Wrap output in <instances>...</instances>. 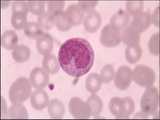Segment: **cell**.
Instances as JSON below:
<instances>
[{
  "instance_id": "obj_1",
  "label": "cell",
  "mask_w": 160,
  "mask_h": 120,
  "mask_svg": "<svg viewBox=\"0 0 160 120\" xmlns=\"http://www.w3.org/2000/svg\"><path fill=\"white\" fill-rule=\"evenodd\" d=\"M60 67L66 73L78 78L87 74L94 65L95 54L91 45L82 38L67 40L58 53Z\"/></svg>"
},
{
  "instance_id": "obj_2",
  "label": "cell",
  "mask_w": 160,
  "mask_h": 120,
  "mask_svg": "<svg viewBox=\"0 0 160 120\" xmlns=\"http://www.w3.org/2000/svg\"><path fill=\"white\" fill-rule=\"evenodd\" d=\"M32 94V86L27 78L22 77L17 79L10 87L9 96L12 104L26 101Z\"/></svg>"
},
{
  "instance_id": "obj_3",
  "label": "cell",
  "mask_w": 160,
  "mask_h": 120,
  "mask_svg": "<svg viewBox=\"0 0 160 120\" xmlns=\"http://www.w3.org/2000/svg\"><path fill=\"white\" fill-rule=\"evenodd\" d=\"M109 109L116 119H129L135 110L134 100L129 97H113L109 104Z\"/></svg>"
},
{
  "instance_id": "obj_4",
  "label": "cell",
  "mask_w": 160,
  "mask_h": 120,
  "mask_svg": "<svg viewBox=\"0 0 160 120\" xmlns=\"http://www.w3.org/2000/svg\"><path fill=\"white\" fill-rule=\"evenodd\" d=\"M140 105L142 112L148 116L155 114L159 107L158 89L153 86L147 88L142 95Z\"/></svg>"
},
{
  "instance_id": "obj_5",
  "label": "cell",
  "mask_w": 160,
  "mask_h": 120,
  "mask_svg": "<svg viewBox=\"0 0 160 120\" xmlns=\"http://www.w3.org/2000/svg\"><path fill=\"white\" fill-rule=\"evenodd\" d=\"M132 80L142 87L152 86L156 81V74L154 70L144 65L135 67L132 71Z\"/></svg>"
},
{
  "instance_id": "obj_6",
  "label": "cell",
  "mask_w": 160,
  "mask_h": 120,
  "mask_svg": "<svg viewBox=\"0 0 160 120\" xmlns=\"http://www.w3.org/2000/svg\"><path fill=\"white\" fill-rule=\"evenodd\" d=\"M122 31L112 25H106L102 28L100 38V42L106 48H114L121 42Z\"/></svg>"
},
{
  "instance_id": "obj_7",
  "label": "cell",
  "mask_w": 160,
  "mask_h": 120,
  "mask_svg": "<svg viewBox=\"0 0 160 120\" xmlns=\"http://www.w3.org/2000/svg\"><path fill=\"white\" fill-rule=\"evenodd\" d=\"M69 109L74 119H88L91 116V111L88 104L77 97L71 99Z\"/></svg>"
},
{
  "instance_id": "obj_8",
  "label": "cell",
  "mask_w": 160,
  "mask_h": 120,
  "mask_svg": "<svg viewBox=\"0 0 160 120\" xmlns=\"http://www.w3.org/2000/svg\"><path fill=\"white\" fill-rule=\"evenodd\" d=\"M132 81V71L129 66L124 65L118 69L114 77V83L122 91L129 88Z\"/></svg>"
},
{
  "instance_id": "obj_9",
  "label": "cell",
  "mask_w": 160,
  "mask_h": 120,
  "mask_svg": "<svg viewBox=\"0 0 160 120\" xmlns=\"http://www.w3.org/2000/svg\"><path fill=\"white\" fill-rule=\"evenodd\" d=\"M29 80L32 87L37 89H43L49 84L50 76L42 68L37 67L30 73Z\"/></svg>"
},
{
  "instance_id": "obj_10",
  "label": "cell",
  "mask_w": 160,
  "mask_h": 120,
  "mask_svg": "<svg viewBox=\"0 0 160 120\" xmlns=\"http://www.w3.org/2000/svg\"><path fill=\"white\" fill-rule=\"evenodd\" d=\"M49 102V95L43 89L35 90L30 97V102L32 107L37 111L45 109Z\"/></svg>"
},
{
  "instance_id": "obj_11",
  "label": "cell",
  "mask_w": 160,
  "mask_h": 120,
  "mask_svg": "<svg viewBox=\"0 0 160 120\" xmlns=\"http://www.w3.org/2000/svg\"><path fill=\"white\" fill-rule=\"evenodd\" d=\"M85 30L89 33H94L100 29L102 23V18L97 11H93L87 14L83 21Z\"/></svg>"
},
{
  "instance_id": "obj_12",
  "label": "cell",
  "mask_w": 160,
  "mask_h": 120,
  "mask_svg": "<svg viewBox=\"0 0 160 120\" xmlns=\"http://www.w3.org/2000/svg\"><path fill=\"white\" fill-rule=\"evenodd\" d=\"M141 32L134 27L129 25L122 32V41L127 47L140 45Z\"/></svg>"
},
{
  "instance_id": "obj_13",
  "label": "cell",
  "mask_w": 160,
  "mask_h": 120,
  "mask_svg": "<svg viewBox=\"0 0 160 120\" xmlns=\"http://www.w3.org/2000/svg\"><path fill=\"white\" fill-rule=\"evenodd\" d=\"M151 24V13L149 12H142L133 17L129 25L136 28L142 33L149 29Z\"/></svg>"
},
{
  "instance_id": "obj_14",
  "label": "cell",
  "mask_w": 160,
  "mask_h": 120,
  "mask_svg": "<svg viewBox=\"0 0 160 120\" xmlns=\"http://www.w3.org/2000/svg\"><path fill=\"white\" fill-rule=\"evenodd\" d=\"M54 47V40L52 37L48 33H44L37 40V50L41 55L44 56L51 54Z\"/></svg>"
},
{
  "instance_id": "obj_15",
  "label": "cell",
  "mask_w": 160,
  "mask_h": 120,
  "mask_svg": "<svg viewBox=\"0 0 160 120\" xmlns=\"http://www.w3.org/2000/svg\"><path fill=\"white\" fill-rule=\"evenodd\" d=\"M72 26L81 25L85 18V13L76 4L70 5L65 11Z\"/></svg>"
},
{
  "instance_id": "obj_16",
  "label": "cell",
  "mask_w": 160,
  "mask_h": 120,
  "mask_svg": "<svg viewBox=\"0 0 160 120\" xmlns=\"http://www.w3.org/2000/svg\"><path fill=\"white\" fill-rule=\"evenodd\" d=\"M130 19L131 16L126 11L121 10L112 15L110 24L122 31L129 26Z\"/></svg>"
},
{
  "instance_id": "obj_17",
  "label": "cell",
  "mask_w": 160,
  "mask_h": 120,
  "mask_svg": "<svg viewBox=\"0 0 160 120\" xmlns=\"http://www.w3.org/2000/svg\"><path fill=\"white\" fill-rule=\"evenodd\" d=\"M48 111L52 119H61L65 112V106L62 102L58 99L51 100L48 105Z\"/></svg>"
},
{
  "instance_id": "obj_18",
  "label": "cell",
  "mask_w": 160,
  "mask_h": 120,
  "mask_svg": "<svg viewBox=\"0 0 160 120\" xmlns=\"http://www.w3.org/2000/svg\"><path fill=\"white\" fill-rule=\"evenodd\" d=\"M42 68L49 74L55 75L60 70V63L58 58L54 54H50L43 57Z\"/></svg>"
},
{
  "instance_id": "obj_19",
  "label": "cell",
  "mask_w": 160,
  "mask_h": 120,
  "mask_svg": "<svg viewBox=\"0 0 160 120\" xmlns=\"http://www.w3.org/2000/svg\"><path fill=\"white\" fill-rule=\"evenodd\" d=\"M1 46L7 50H14L18 46V37L13 30H7L1 36Z\"/></svg>"
},
{
  "instance_id": "obj_20",
  "label": "cell",
  "mask_w": 160,
  "mask_h": 120,
  "mask_svg": "<svg viewBox=\"0 0 160 120\" xmlns=\"http://www.w3.org/2000/svg\"><path fill=\"white\" fill-rule=\"evenodd\" d=\"M102 81L100 75L96 72L89 74L86 80V88L92 94H96L101 89Z\"/></svg>"
},
{
  "instance_id": "obj_21",
  "label": "cell",
  "mask_w": 160,
  "mask_h": 120,
  "mask_svg": "<svg viewBox=\"0 0 160 120\" xmlns=\"http://www.w3.org/2000/svg\"><path fill=\"white\" fill-rule=\"evenodd\" d=\"M31 55V50L27 46L20 45L13 50L12 56L15 61L19 63H23L30 59Z\"/></svg>"
},
{
  "instance_id": "obj_22",
  "label": "cell",
  "mask_w": 160,
  "mask_h": 120,
  "mask_svg": "<svg viewBox=\"0 0 160 120\" xmlns=\"http://www.w3.org/2000/svg\"><path fill=\"white\" fill-rule=\"evenodd\" d=\"M8 116L10 119H28L29 115L26 108L21 103H14L9 108Z\"/></svg>"
},
{
  "instance_id": "obj_23",
  "label": "cell",
  "mask_w": 160,
  "mask_h": 120,
  "mask_svg": "<svg viewBox=\"0 0 160 120\" xmlns=\"http://www.w3.org/2000/svg\"><path fill=\"white\" fill-rule=\"evenodd\" d=\"M142 50L141 45L135 47H127L125 51V57L130 64H136L142 56Z\"/></svg>"
},
{
  "instance_id": "obj_24",
  "label": "cell",
  "mask_w": 160,
  "mask_h": 120,
  "mask_svg": "<svg viewBox=\"0 0 160 120\" xmlns=\"http://www.w3.org/2000/svg\"><path fill=\"white\" fill-rule=\"evenodd\" d=\"M24 34L27 37L32 39H38L44 34L42 28L37 22L32 21L27 22L24 29Z\"/></svg>"
},
{
  "instance_id": "obj_25",
  "label": "cell",
  "mask_w": 160,
  "mask_h": 120,
  "mask_svg": "<svg viewBox=\"0 0 160 120\" xmlns=\"http://www.w3.org/2000/svg\"><path fill=\"white\" fill-rule=\"evenodd\" d=\"M91 111V116L96 117L99 116L103 108V102L101 98L96 94H92L89 97L86 101Z\"/></svg>"
},
{
  "instance_id": "obj_26",
  "label": "cell",
  "mask_w": 160,
  "mask_h": 120,
  "mask_svg": "<svg viewBox=\"0 0 160 120\" xmlns=\"http://www.w3.org/2000/svg\"><path fill=\"white\" fill-rule=\"evenodd\" d=\"M55 25L59 31H68L71 29L72 25L65 11H62L54 17Z\"/></svg>"
},
{
  "instance_id": "obj_27",
  "label": "cell",
  "mask_w": 160,
  "mask_h": 120,
  "mask_svg": "<svg viewBox=\"0 0 160 120\" xmlns=\"http://www.w3.org/2000/svg\"><path fill=\"white\" fill-rule=\"evenodd\" d=\"M37 22L44 31H49L55 26L54 16L48 11H45L39 15Z\"/></svg>"
},
{
  "instance_id": "obj_28",
  "label": "cell",
  "mask_w": 160,
  "mask_h": 120,
  "mask_svg": "<svg viewBox=\"0 0 160 120\" xmlns=\"http://www.w3.org/2000/svg\"><path fill=\"white\" fill-rule=\"evenodd\" d=\"M28 14L25 12H12L11 16L12 26L17 30L24 29V27L27 23Z\"/></svg>"
},
{
  "instance_id": "obj_29",
  "label": "cell",
  "mask_w": 160,
  "mask_h": 120,
  "mask_svg": "<svg viewBox=\"0 0 160 120\" xmlns=\"http://www.w3.org/2000/svg\"><path fill=\"white\" fill-rule=\"evenodd\" d=\"M144 8V2L142 1H128L126 2V9L130 16H136L142 12Z\"/></svg>"
},
{
  "instance_id": "obj_30",
  "label": "cell",
  "mask_w": 160,
  "mask_h": 120,
  "mask_svg": "<svg viewBox=\"0 0 160 120\" xmlns=\"http://www.w3.org/2000/svg\"><path fill=\"white\" fill-rule=\"evenodd\" d=\"M115 71L114 67L111 64L105 65L101 71L100 77L102 82L105 84H108L112 81L115 76Z\"/></svg>"
},
{
  "instance_id": "obj_31",
  "label": "cell",
  "mask_w": 160,
  "mask_h": 120,
  "mask_svg": "<svg viewBox=\"0 0 160 120\" xmlns=\"http://www.w3.org/2000/svg\"><path fill=\"white\" fill-rule=\"evenodd\" d=\"M46 2L44 1H28L29 11L32 14L39 16L45 12Z\"/></svg>"
},
{
  "instance_id": "obj_32",
  "label": "cell",
  "mask_w": 160,
  "mask_h": 120,
  "mask_svg": "<svg viewBox=\"0 0 160 120\" xmlns=\"http://www.w3.org/2000/svg\"><path fill=\"white\" fill-rule=\"evenodd\" d=\"M46 2L48 12L54 17L63 11L65 7V2L64 1H49Z\"/></svg>"
},
{
  "instance_id": "obj_33",
  "label": "cell",
  "mask_w": 160,
  "mask_h": 120,
  "mask_svg": "<svg viewBox=\"0 0 160 120\" xmlns=\"http://www.w3.org/2000/svg\"><path fill=\"white\" fill-rule=\"evenodd\" d=\"M159 32H158L153 34L149 40L148 44L149 51L154 56L159 55Z\"/></svg>"
},
{
  "instance_id": "obj_34",
  "label": "cell",
  "mask_w": 160,
  "mask_h": 120,
  "mask_svg": "<svg viewBox=\"0 0 160 120\" xmlns=\"http://www.w3.org/2000/svg\"><path fill=\"white\" fill-rule=\"evenodd\" d=\"M12 12H22L28 14L29 9L27 1H15L13 2L12 5Z\"/></svg>"
},
{
  "instance_id": "obj_35",
  "label": "cell",
  "mask_w": 160,
  "mask_h": 120,
  "mask_svg": "<svg viewBox=\"0 0 160 120\" xmlns=\"http://www.w3.org/2000/svg\"><path fill=\"white\" fill-rule=\"evenodd\" d=\"M98 3V1H80L78 2V5L85 14H87L94 11Z\"/></svg>"
},
{
  "instance_id": "obj_36",
  "label": "cell",
  "mask_w": 160,
  "mask_h": 120,
  "mask_svg": "<svg viewBox=\"0 0 160 120\" xmlns=\"http://www.w3.org/2000/svg\"><path fill=\"white\" fill-rule=\"evenodd\" d=\"M152 23L156 26L159 27V7L155 10L152 14Z\"/></svg>"
}]
</instances>
